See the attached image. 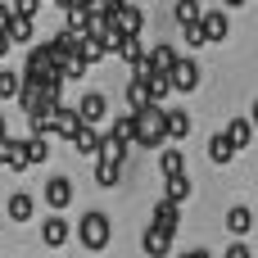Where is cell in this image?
Returning <instances> with one entry per match:
<instances>
[{
    "mask_svg": "<svg viewBox=\"0 0 258 258\" xmlns=\"http://www.w3.org/2000/svg\"><path fill=\"white\" fill-rule=\"evenodd\" d=\"M249 127H258V100L249 104Z\"/></svg>",
    "mask_w": 258,
    "mask_h": 258,
    "instance_id": "obj_37",
    "label": "cell"
},
{
    "mask_svg": "<svg viewBox=\"0 0 258 258\" xmlns=\"http://www.w3.org/2000/svg\"><path fill=\"white\" fill-rule=\"evenodd\" d=\"M141 249H145L150 258H163V254H172V236H163V231L145 227V236H141Z\"/></svg>",
    "mask_w": 258,
    "mask_h": 258,
    "instance_id": "obj_17",
    "label": "cell"
},
{
    "mask_svg": "<svg viewBox=\"0 0 258 258\" xmlns=\"http://www.w3.org/2000/svg\"><path fill=\"white\" fill-rule=\"evenodd\" d=\"M0 141H9V122H5V113H0Z\"/></svg>",
    "mask_w": 258,
    "mask_h": 258,
    "instance_id": "obj_39",
    "label": "cell"
},
{
    "mask_svg": "<svg viewBox=\"0 0 258 258\" xmlns=\"http://www.w3.org/2000/svg\"><path fill=\"white\" fill-rule=\"evenodd\" d=\"M227 141H231V145H236V154H240V150L254 141V127H249V118H231V122H227Z\"/></svg>",
    "mask_w": 258,
    "mask_h": 258,
    "instance_id": "obj_20",
    "label": "cell"
},
{
    "mask_svg": "<svg viewBox=\"0 0 258 258\" xmlns=\"http://www.w3.org/2000/svg\"><path fill=\"white\" fill-rule=\"evenodd\" d=\"M122 59H127V68L136 73L141 63H145V45H141V36H122V50H118Z\"/></svg>",
    "mask_w": 258,
    "mask_h": 258,
    "instance_id": "obj_23",
    "label": "cell"
},
{
    "mask_svg": "<svg viewBox=\"0 0 258 258\" xmlns=\"http://www.w3.org/2000/svg\"><path fill=\"white\" fill-rule=\"evenodd\" d=\"M23 82H36V86H50V91H63V73H59V63L50 59L45 41L27 50V63H23Z\"/></svg>",
    "mask_w": 258,
    "mask_h": 258,
    "instance_id": "obj_1",
    "label": "cell"
},
{
    "mask_svg": "<svg viewBox=\"0 0 258 258\" xmlns=\"http://www.w3.org/2000/svg\"><path fill=\"white\" fill-rule=\"evenodd\" d=\"M109 141H118V145H136V113H118L113 122H109V132H104Z\"/></svg>",
    "mask_w": 258,
    "mask_h": 258,
    "instance_id": "obj_12",
    "label": "cell"
},
{
    "mask_svg": "<svg viewBox=\"0 0 258 258\" xmlns=\"http://www.w3.org/2000/svg\"><path fill=\"white\" fill-rule=\"evenodd\" d=\"M177 258H213L209 249H186V254H177Z\"/></svg>",
    "mask_w": 258,
    "mask_h": 258,
    "instance_id": "obj_35",
    "label": "cell"
},
{
    "mask_svg": "<svg viewBox=\"0 0 258 258\" xmlns=\"http://www.w3.org/2000/svg\"><path fill=\"white\" fill-rule=\"evenodd\" d=\"M159 172H163V181H168V177H186V154H181L177 145H163V150H159Z\"/></svg>",
    "mask_w": 258,
    "mask_h": 258,
    "instance_id": "obj_13",
    "label": "cell"
},
{
    "mask_svg": "<svg viewBox=\"0 0 258 258\" xmlns=\"http://www.w3.org/2000/svg\"><path fill=\"white\" fill-rule=\"evenodd\" d=\"M100 145H104V132H100V127H82V132L73 136V150H77L82 159H100Z\"/></svg>",
    "mask_w": 258,
    "mask_h": 258,
    "instance_id": "obj_11",
    "label": "cell"
},
{
    "mask_svg": "<svg viewBox=\"0 0 258 258\" xmlns=\"http://www.w3.org/2000/svg\"><path fill=\"white\" fill-rule=\"evenodd\" d=\"M23 159H27V168H32V163H45V159H50V141H32V136H27V141H23Z\"/></svg>",
    "mask_w": 258,
    "mask_h": 258,
    "instance_id": "obj_27",
    "label": "cell"
},
{
    "mask_svg": "<svg viewBox=\"0 0 258 258\" xmlns=\"http://www.w3.org/2000/svg\"><path fill=\"white\" fill-rule=\"evenodd\" d=\"M200 27H204V41H227V32H231V18H227V9H204Z\"/></svg>",
    "mask_w": 258,
    "mask_h": 258,
    "instance_id": "obj_9",
    "label": "cell"
},
{
    "mask_svg": "<svg viewBox=\"0 0 258 258\" xmlns=\"http://www.w3.org/2000/svg\"><path fill=\"white\" fill-rule=\"evenodd\" d=\"M5 213H9V218H14V222H27V218H32V213H36V200H32V195H27V190H14V195H9V200H5Z\"/></svg>",
    "mask_w": 258,
    "mask_h": 258,
    "instance_id": "obj_15",
    "label": "cell"
},
{
    "mask_svg": "<svg viewBox=\"0 0 258 258\" xmlns=\"http://www.w3.org/2000/svg\"><path fill=\"white\" fill-rule=\"evenodd\" d=\"M5 54H9V36L0 32V59H5Z\"/></svg>",
    "mask_w": 258,
    "mask_h": 258,
    "instance_id": "obj_38",
    "label": "cell"
},
{
    "mask_svg": "<svg viewBox=\"0 0 258 258\" xmlns=\"http://www.w3.org/2000/svg\"><path fill=\"white\" fill-rule=\"evenodd\" d=\"M77 59H82V63L91 68V63H100V59H104V50H100V45H95L91 36H82V45H77Z\"/></svg>",
    "mask_w": 258,
    "mask_h": 258,
    "instance_id": "obj_29",
    "label": "cell"
},
{
    "mask_svg": "<svg viewBox=\"0 0 258 258\" xmlns=\"http://www.w3.org/2000/svg\"><path fill=\"white\" fill-rule=\"evenodd\" d=\"M136 145H145V150H163L168 145V127H163V109L159 104L136 113Z\"/></svg>",
    "mask_w": 258,
    "mask_h": 258,
    "instance_id": "obj_3",
    "label": "cell"
},
{
    "mask_svg": "<svg viewBox=\"0 0 258 258\" xmlns=\"http://www.w3.org/2000/svg\"><path fill=\"white\" fill-rule=\"evenodd\" d=\"M0 168H14V172L27 168V159H23V141H14V136L0 141Z\"/></svg>",
    "mask_w": 258,
    "mask_h": 258,
    "instance_id": "obj_22",
    "label": "cell"
},
{
    "mask_svg": "<svg viewBox=\"0 0 258 258\" xmlns=\"http://www.w3.org/2000/svg\"><path fill=\"white\" fill-rule=\"evenodd\" d=\"M9 18H14V14H9V5H0V32L9 27Z\"/></svg>",
    "mask_w": 258,
    "mask_h": 258,
    "instance_id": "obj_36",
    "label": "cell"
},
{
    "mask_svg": "<svg viewBox=\"0 0 258 258\" xmlns=\"http://www.w3.org/2000/svg\"><path fill=\"white\" fill-rule=\"evenodd\" d=\"M172 14H177V23H181V27H190V23H200V18H204V5H200V0H177V9H172Z\"/></svg>",
    "mask_w": 258,
    "mask_h": 258,
    "instance_id": "obj_25",
    "label": "cell"
},
{
    "mask_svg": "<svg viewBox=\"0 0 258 258\" xmlns=\"http://www.w3.org/2000/svg\"><path fill=\"white\" fill-rule=\"evenodd\" d=\"M168 82H172V91H181V95L195 91V86H200V63H195V59H177V68L168 73Z\"/></svg>",
    "mask_w": 258,
    "mask_h": 258,
    "instance_id": "obj_6",
    "label": "cell"
},
{
    "mask_svg": "<svg viewBox=\"0 0 258 258\" xmlns=\"http://www.w3.org/2000/svg\"><path fill=\"white\" fill-rule=\"evenodd\" d=\"M163 127H168V141H186L190 136V113L186 109H163Z\"/></svg>",
    "mask_w": 258,
    "mask_h": 258,
    "instance_id": "obj_14",
    "label": "cell"
},
{
    "mask_svg": "<svg viewBox=\"0 0 258 258\" xmlns=\"http://www.w3.org/2000/svg\"><path fill=\"white\" fill-rule=\"evenodd\" d=\"M41 195H45L50 213H59V209H68V204H73V181H68V177H50Z\"/></svg>",
    "mask_w": 258,
    "mask_h": 258,
    "instance_id": "obj_7",
    "label": "cell"
},
{
    "mask_svg": "<svg viewBox=\"0 0 258 258\" xmlns=\"http://www.w3.org/2000/svg\"><path fill=\"white\" fill-rule=\"evenodd\" d=\"M18 91H23V73L0 68V100H18Z\"/></svg>",
    "mask_w": 258,
    "mask_h": 258,
    "instance_id": "obj_26",
    "label": "cell"
},
{
    "mask_svg": "<svg viewBox=\"0 0 258 258\" xmlns=\"http://www.w3.org/2000/svg\"><path fill=\"white\" fill-rule=\"evenodd\" d=\"M190 190H195V181H190V177H168V181H163V200H168V204H177V209L190 200Z\"/></svg>",
    "mask_w": 258,
    "mask_h": 258,
    "instance_id": "obj_16",
    "label": "cell"
},
{
    "mask_svg": "<svg viewBox=\"0 0 258 258\" xmlns=\"http://www.w3.org/2000/svg\"><path fill=\"white\" fill-rule=\"evenodd\" d=\"M222 258H249V245H245V240H231V249H227Z\"/></svg>",
    "mask_w": 258,
    "mask_h": 258,
    "instance_id": "obj_34",
    "label": "cell"
},
{
    "mask_svg": "<svg viewBox=\"0 0 258 258\" xmlns=\"http://www.w3.org/2000/svg\"><path fill=\"white\" fill-rule=\"evenodd\" d=\"M118 177H122V168L118 163H104V159H95V186H118Z\"/></svg>",
    "mask_w": 258,
    "mask_h": 258,
    "instance_id": "obj_28",
    "label": "cell"
},
{
    "mask_svg": "<svg viewBox=\"0 0 258 258\" xmlns=\"http://www.w3.org/2000/svg\"><path fill=\"white\" fill-rule=\"evenodd\" d=\"M41 240H45V245H50V249H59V245H63V240H68V222H63V218H54V213H50V218H45V222H41Z\"/></svg>",
    "mask_w": 258,
    "mask_h": 258,
    "instance_id": "obj_18",
    "label": "cell"
},
{
    "mask_svg": "<svg viewBox=\"0 0 258 258\" xmlns=\"http://www.w3.org/2000/svg\"><path fill=\"white\" fill-rule=\"evenodd\" d=\"M5 36H9V45H32V36H36V27H32V18H9V27H5Z\"/></svg>",
    "mask_w": 258,
    "mask_h": 258,
    "instance_id": "obj_19",
    "label": "cell"
},
{
    "mask_svg": "<svg viewBox=\"0 0 258 258\" xmlns=\"http://www.w3.org/2000/svg\"><path fill=\"white\" fill-rule=\"evenodd\" d=\"M249 227H254V213H249L245 204H236V209L227 213V231H231V236L240 240V236H249Z\"/></svg>",
    "mask_w": 258,
    "mask_h": 258,
    "instance_id": "obj_21",
    "label": "cell"
},
{
    "mask_svg": "<svg viewBox=\"0 0 258 258\" xmlns=\"http://www.w3.org/2000/svg\"><path fill=\"white\" fill-rule=\"evenodd\" d=\"M150 227H154V231H163V236H177V227H181V209H177V204H168V200H159V204H154Z\"/></svg>",
    "mask_w": 258,
    "mask_h": 258,
    "instance_id": "obj_8",
    "label": "cell"
},
{
    "mask_svg": "<svg viewBox=\"0 0 258 258\" xmlns=\"http://www.w3.org/2000/svg\"><path fill=\"white\" fill-rule=\"evenodd\" d=\"M36 9H41L36 0H14V5H9V14H14V18H36Z\"/></svg>",
    "mask_w": 258,
    "mask_h": 258,
    "instance_id": "obj_32",
    "label": "cell"
},
{
    "mask_svg": "<svg viewBox=\"0 0 258 258\" xmlns=\"http://www.w3.org/2000/svg\"><path fill=\"white\" fill-rule=\"evenodd\" d=\"M77 118H82V127H100V122L109 118V100H104V91H86V95L77 100Z\"/></svg>",
    "mask_w": 258,
    "mask_h": 258,
    "instance_id": "obj_4",
    "label": "cell"
},
{
    "mask_svg": "<svg viewBox=\"0 0 258 258\" xmlns=\"http://www.w3.org/2000/svg\"><path fill=\"white\" fill-rule=\"evenodd\" d=\"M100 159L122 168V159H127V145H118V141H109V136H104V145H100Z\"/></svg>",
    "mask_w": 258,
    "mask_h": 258,
    "instance_id": "obj_31",
    "label": "cell"
},
{
    "mask_svg": "<svg viewBox=\"0 0 258 258\" xmlns=\"http://www.w3.org/2000/svg\"><path fill=\"white\" fill-rule=\"evenodd\" d=\"M177 59H181V54L172 50V41H159L154 50H145V63H150L154 73H163V77H168V73L177 68Z\"/></svg>",
    "mask_w": 258,
    "mask_h": 258,
    "instance_id": "obj_10",
    "label": "cell"
},
{
    "mask_svg": "<svg viewBox=\"0 0 258 258\" xmlns=\"http://www.w3.org/2000/svg\"><path fill=\"white\" fill-rule=\"evenodd\" d=\"M181 36H186V45H195V50H200V45H209V41H204V27H200V23L181 27Z\"/></svg>",
    "mask_w": 258,
    "mask_h": 258,
    "instance_id": "obj_33",
    "label": "cell"
},
{
    "mask_svg": "<svg viewBox=\"0 0 258 258\" xmlns=\"http://www.w3.org/2000/svg\"><path fill=\"white\" fill-rule=\"evenodd\" d=\"M145 86H150V100H154V104H159V109H163V100H168V95H172V82H168V77H150V82H145Z\"/></svg>",
    "mask_w": 258,
    "mask_h": 258,
    "instance_id": "obj_30",
    "label": "cell"
},
{
    "mask_svg": "<svg viewBox=\"0 0 258 258\" xmlns=\"http://www.w3.org/2000/svg\"><path fill=\"white\" fill-rule=\"evenodd\" d=\"M77 240H82V249H91V254L109 249V240H113V222H109V213H100V209L82 213V222H77Z\"/></svg>",
    "mask_w": 258,
    "mask_h": 258,
    "instance_id": "obj_2",
    "label": "cell"
},
{
    "mask_svg": "<svg viewBox=\"0 0 258 258\" xmlns=\"http://www.w3.org/2000/svg\"><path fill=\"white\" fill-rule=\"evenodd\" d=\"M82 132V118H77V104H59L54 113H50V136H63V141H73Z\"/></svg>",
    "mask_w": 258,
    "mask_h": 258,
    "instance_id": "obj_5",
    "label": "cell"
},
{
    "mask_svg": "<svg viewBox=\"0 0 258 258\" xmlns=\"http://www.w3.org/2000/svg\"><path fill=\"white\" fill-rule=\"evenodd\" d=\"M209 159H213V163H231V159H236V145L227 141V132H218V136L209 141Z\"/></svg>",
    "mask_w": 258,
    "mask_h": 258,
    "instance_id": "obj_24",
    "label": "cell"
}]
</instances>
